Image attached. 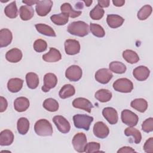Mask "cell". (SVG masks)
I'll return each instance as SVG.
<instances>
[{
  "label": "cell",
  "instance_id": "3957f363",
  "mask_svg": "<svg viewBox=\"0 0 153 153\" xmlns=\"http://www.w3.org/2000/svg\"><path fill=\"white\" fill-rule=\"evenodd\" d=\"M73 121L75 127L88 131L93 121V117L85 114H76L74 115Z\"/></svg>",
  "mask_w": 153,
  "mask_h": 153
},
{
  "label": "cell",
  "instance_id": "f546056e",
  "mask_svg": "<svg viewBox=\"0 0 153 153\" xmlns=\"http://www.w3.org/2000/svg\"><path fill=\"white\" fill-rule=\"evenodd\" d=\"M26 81L27 87L30 89L36 88L39 84V77L34 72H29L26 75Z\"/></svg>",
  "mask_w": 153,
  "mask_h": 153
},
{
  "label": "cell",
  "instance_id": "5bb4252c",
  "mask_svg": "<svg viewBox=\"0 0 153 153\" xmlns=\"http://www.w3.org/2000/svg\"><path fill=\"white\" fill-rule=\"evenodd\" d=\"M65 50L68 55H75L79 53L80 44L75 39H68L65 42Z\"/></svg>",
  "mask_w": 153,
  "mask_h": 153
},
{
  "label": "cell",
  "instance_id": "1f68e13d",
  "mask_svg": "<svg viewBox=\"0 0 153 153\" xmlns=\"http://www.w3.org/2000/svg\"><path fill=\"white\" fill-rule=\"evenodd\" d=\"M123 57L127 62L130 64L137 63L139 60L138 54L131 50H126L123 52Z\"/></svg>",
  "mask_w": 153,
  "mask_h": 153
},
{
  "label": "cell",
  "instance_id": "7dc6e473",
  "mask_svg": "<svg viewBox=\"0 0 153 153\" xmlns=\"http://www.w3.org/2000/svg\"><path fill=\"white\" fill-rule=\"evenodd\" d=\"M98 5L101 8H106L109 7L110 1L109 0H99L97 1Z\"/></svg>",
  "mask_w": 153,
  "mask_h": 153
},
{
  "label": "cell",
  "instance_id": "d4e9b609",
  "mask_svg": "<svg viewBox=\"0 0 153 153\" xmlns=\"http://www.w3.org/2000/svg\"><path fill=\"white\" fill-rule=\"evenodd\" d=\"M60 10L62 13L67 14L69 17L71 18L78 17L82 13L81 11H76L74 10L71 5L68 2H65L61 5Z\"/></svg>",
  "mask_w": 153,
  "mask_h": 153
},
{
  "label": "cell",
  "instance_id": "8d00e7d4",
  "mask_svg": "<svg viewBox=\"0 0 153 153\" xmlns=\"http://www.w3.org/2000/svg\"><path fill=\"white\" fill-rule=\"evenodd\" d=\"M43 107L50 112H56L59 109V103L53 98L46 99L43 102Z\"/></svg>",
  "mask_w": 153,
  "mask_h": 153
},
{
  "label": "cell",
  "instance_id": "9a60e30c",
  "mask_svg": "<svg viewBox=\"0 0 153 153\" xmlns=\"http://www.w3.org/2000/svg\"><path fill=\"white\" fill-rule=\"evenodd\" d=\"M102 115L110 124H115L118 120V115L115 109L112 107L105 108L102 111Z\"/></svg>",
  "mask_w": 153,
  "mask_h": 153
},
{
  "label": "cell",
  "instance_id": "6da1fadb",
  "mask_svg": "<svg viewBox=\"0 0 153 153\" xmlns=\"http://www.w3.org/2000/svg\"><path fill=\"white\" fill-rule=\"evenodd\" d=\"M88 25L83 21H76L71 23L67 28L68 32L71 35L84 37L89 33Z\"/></svg>",
  "mask_w": 153,
  "mask_h": 153
},
{
  "label": "cell",
  "instance_id": "74e56055",
  "mask_svg": "<svg viewBox=\"0 0 153 153\" xmlns=\"http://www.w3.org/2000/svg\"><path fill=\"white\" fill-rule=\"evenodd\" d=\"M152 11V7L149 5L143 6L137 12V17L140 20H144L148 18Z\"/></svg>",
  "mask_w": 153,
  "mask_h": 153
},
{
  "label": "cell",
  "instance_id": "cb8c5ba5",
  "mask_svg": "<svg viewBox=\"0 0 153 153\" xmlns=\"http://www.w3.org/2000/svg\"><path fill=\"white\" fill-rule=\"evenodd\" d=\"M19 14L22 20H29L33 17L34 10L31 6L22 5L20 7Z\"/></svg>",
  "mask_w": 153,
  "mask_h": 153
},
{
  "label": "cell",
  "instance_id": "ab89813d",
  "mask_svg": "<svg viewBox=\"0 0 153 153\" xmlns=\"http://www.w3.org/2000/svg\"><path fill=\"white\" fill-rule=\"evenodd\" d=\"M105 13L104 10L99 7L98 5H96L90 11V17L94 20H99L101 19Z\"/></svg>",
  "mask_w": 153,
  "mask_h": 153
},
{
  "label": "cell",
  "instance_id": "9c48e42d",
  "mask_svg": "<svg viewBox=\"0 0 153 153\" xmlns=\"http://www.w3.org/2000/svg\"><path fill=\"white\" fill-rule=\"evenodd\" d=\"M53 121L60 132L65 134L70 131V123L64 117L56 115L53 118Z\"/></svg>",
  "mask_w": 153,
  "mask_h": 153
},
{
  "label": "cell",
  "instance_id": "f6af8a7d",
  "mask_svg": "<svg viewBox=\"0 0 153 153\" xmlns=\"http://www.w3.org/2000/svg\"><path fill=\"white\" fill-rule=\"evenodd\" d=\"M8 106V103L5 98L2 96L0 97V112H4Z\"/></svg>",
  "mask_w": 153,
  "mask_h": 153
},
{
  "label": "cell",
  "instance_id": "7bdbcfd3",
  "mask_svg": "<svg viewBox=\"0 0 153 153\" xmlns=\"http://www.w3.org/2000/svg\"><path fill=\"white\" fill-rule=\"evenodd\" d=\"M142 130L146 133L153 131V118L152 117L146 119L142 124Z\"/></svg>",
  "mask_w": 153,
  "mask_h": 153
},
{
  "label": "cell",
  "instance_id": "7a4b0ae2",
  "mask_svg": "<svg viewBox=\"0 0 153 153\" xmlns=\"http://www.w3.org/2000/svg\"><path fill=\"white\" fill-rule=\"evenodd\" d=\"M34 130L36 134L41 136H51L53 132L51 123L45 119L38 120L35 124Z\"/></svg>",
  "mask_w": 153,
  "mask_h": 153
},
{
  "label": "cell",
  "instance_id": "b9f144b4",
  "mask_svg": "<svg viewBox=\"0 0 153 153\" xmlns=\"http://www.w3.org/2000/svg\"><path fill=\"white\" fill-rule=\"evenodd\" d=\"M100 148V145L99 143L95 142H91L87 143L85 147V152H99Z\"/></svg>",
  "mask_w": 153,
  "mask_h": 153
},
{
  "label": "cell",
  "instance_id": "e575fe53",
  "mask_svg": "<svg viewBox=\"0 0 153 153\" xmlns=\"http://www.w3.org/2000/svg\"><path fill=\"white\" fill-rule=\"evenodd\" d=\"M51 22L56 25L62 26L66 25L69 21V16L64 13L53 14L50 17Z\"/></svg>",
  "mask_w": 153,
  "mask_h": 153
},
{
  "label": "cell",
  "instance_id": "484cf974",
  "mask_svg": "<svg viewBox=\"0 0 153 153\" xmlns=\"http://www.w3.org/2000/svg\"><path fill=\"white\" fill-rule=\"evenodd\" d=\"M35 27L36 30L40 33L41 34L48 36H53L55 37L56 36V34L53 30V29L45 24L42 23H38L35 25Z\"/></svg>",
  "mask_w": 153,
  "mask_h": 153
},
{
  "label": "cell",
  "instance_id": "ba28073f",
  "mask_svg": "<svg viewBox=\"0 0 153 153\" xmlns=\"http://www.w3.org/2000/svg\"><path fill=\"white\" fill-rule=\"evenodd\" d=\"M82 75L81 68L77 65H72L69 66L65 72V76L70 81H78Z\"/></svg>",
  "mask_w": 153,
  "mask_h": 153
},
{
  "label": "cell",
  "instance_id": "836d02e7",
  "mask_svg": "<svg viewBox=\"0 0 153 153\" xmlns=\"http://www.w3.org/2000/svg\"><path fill=\"white\" fill-rule=\"evenodd\" d=\"M4 13L6 16L10 19H14L18 16V10L16 5V2L13 1L7 5L4 9Z\"/></svg>",
  "mask_w": 153,
  "mask_h": 153
},
{
  "label": "cell",
  "instance_id": "ac0fdd59",
  "mask_svg": "<svg viewBox=\"0 0 153 153\" xmlns=\"http://www.w3.org/2000/svg\"><path fill=\"white\" fill-rule=\"evenodd\" d=\"M13 39L12 32L8 29H2L0 30V47H5L10 45Z\"/></svg>",
  "mask_w": 153,
  "mask_h": 153
},
{
  "label": "cell",
  "instance_id": "277c9868",
  "mask_svg": "<svg viewBox=\"0 0 153 153\" xmlns=\"http://www.w3.org/2000/svg\"><path fill=\"white\" fill-rule=\"evenodd\" d=\"M113 88L121 93H130L133 89V84L127 78H119L113 83Z\"/></svg>",
  "mask_w": 153,
  "mask_h": 153
},
{
  "label": "cell",
  "instance_id": "f907efd6",
  "mask_svg": "<svg viewBox=\"0 0 153 153\" xmlns=\"http://www.w3.org/2000/svg\"><path fill=\"white\" fill-rule=\"evenodd\" d=\"M82 2L85 3L86 7H90L91 5V4H92L93 1L92 0H91V1H83Z\"/></svg>",
  "mask_w": 153,
  "mask_h": 153
},
{
  "label": "cell",
  "instance_id": "d590c367",
  "mask_svg": "<svg viewBox=\"0 0 153 153\" xmlns=\"http://www.w3.org/2000/svg\"><path fill=\"white\" fill-rule=\"evenodd\" d=\"M109 68L111 72L118 74H124L127 69L126 65L122 62L118 61H114L111 62L109 65Z\"/></svg>",
  "mask_w": 153,
  "mask_h": 153
},
{
  "label": "cell",
  "instance_id": "681fc988",
  "mask_svg": "<svg viewBox=\"0 0 153 153\" xmlns=\"http://www.w3.org/2000/svg\"><path fill=\"white\" fill-rule=\"evenodd\" d=\"M38 1L36 0H29V1H22V2L26 4L28 6H32L34 4H36Z\"/></svg>",
  "mask_w": 153,
  "mask_h": 153
},
{
  "label": "cell",
  "instance_id": "30bf717a",
  "mask_svg": "<svg viewBox=\"0 0 153 153\" xmlns=\"http://www.w3.org/2000/svg\"><path fill=\"white\" fill-rule=\"evenodd\" d=\"M113 74L112 72L106 68L100 69L96 71L95 74L96 80L102 84H106L108 83L112 79Z\"/></svg>",
  "mask_w": 153,
  "mask_h": 153
},
{
  "label": "cell",
  "instance_id": "7402d4cb",
  "mask_svg": "<svg viewBox=\"0 0 153 153\" xmlns=\"http://www.w3.org/2000/svg\"><path fill=\"white\" fill-rule=\"evenodd\" d=\"M13 133L8 129L2 130L0 133V145L1 146L10 145L14 140Z\"/></svg>",
  "mask_w": 153,
  "mask_h": 153
},
{
  "label": "cell",
  "instance_id": "d6986e66",
  "mask_svg": "<svg viewBox=\"0 0 153 153\" xmlns=\"http://www.w3.org/2000/svg\"><path fill=\"white\" fill-rule=\"evenodd\" d=\"M22 51L17 48H12L8 50L5 54L6 59L11 63H17L22 59Z\"/></svg>",
  "mask_w": 153,
  "mask_h": 153
},
{
  "label": "cell",
  "instance_id": "44dd1931",
  "mask_svg": "<svg viewBox=\"0 0 153 153\" xmlns=\"http://www.w3.org/2000/svg\"><path fill=\"white\" fill-rule=\"evenodd\" d=\"M124 19L117 14H108L106 17L108 25L111 28H117L120 27L124 23Z\"/></svg>",
  "mask_w": 153,
  "mask_h": 153
},
{
  "label": "cell",
  "instance_id": "bcb514c9",
  "mask_svg": "<svg viewBox=\"0 0 153 153\" xmlns=\"http://www.w3.org/2000/svg\"><path fill=\"white\" fill-rule=\"evenodd\" d=\"M117 152L118 153H120V152H123V153L127 152V153H130V152H136V151L131 147H130V146H123V147L121 148L120 149H118Z\"/></svg>",
  "mask_w": 153,
  "mask_h": 153
},
{
  "label": "cell",
  "instance_id": "e0dca14e",
  "mask_svg": "<svg viewBox=\"0 0 153 153\" xmlns=\"http://www.w3.org/2000/svg\"><path fill=\"white\" fill-rule=\"evenodd\" d=\"M61 59L60 52L53 47H50L49 51L42 56V59L47 62H56L59 61Z\"/></svg>",
  "mask_w": 153,
  "mask_h": 153
},
{
  "label": "cell",
  "instance_id": "c3c4849f",
  "mask_svg": "<svg viewBox=\"0 0 153 153\" xmlns=\"http://www.w3.org/2000/svg\"><path fill=\"white\" fill-rule=\"evenodd\" d=\"M113 4L116 7H122L125 4L124 0H113Z\"/></svg>",
  "mask_w": 153,
  "mask_h": 153
},
{
  "label": "cell",
  "instance_id": "8992f818",
  "mask_svg": "<svg viewBox=\"0 0 153 153\" xmlns=\"http://www.w3.org/2000/svg\"><path fill=\"white\" fill-rule=\"evenodd\" d=\"M122 122L128 127L136 126L139 121L138 116L128 109H124L121 112Z\"/></svg>",
  "mask_w": 153,
  "mask_h": 153
},
{
  "label": "cell",
  "instance_id": "5b68a950",
  "mask_svg": "<svg viewBox=\"0 0 153 153\" xmlns=\"http://www.w3.org/2000/svg\"><path fill=\"white\" fill-rule=\"evenodd\" d=\"M74 149L78 152H85V147L87 144V137L83 133H78L73 137L72 141Z\"/></svg>",
  "mask_w": 153,
  "mask_h": 153
},
{
  "label": "cell",
  "instance_id": "4316f807",
  "mask_svg": "<svg viewBox=\"0 0 153 153\" xmlns=\"http://www.w3.org/2000/svg\"><path fill=\"white\" fill-rule=\"evenodd\" d=\"M130 105L133 109L142 113L144 112L148 108V103L146 100L142 98L134 99L131 102Z\"/></svg>",
  "mask_w": 153,
  "mask_h": 153
},
{
  "label": "cell",
  "instance_id": "f1b7e54d",
  "mask_svg": "<svg viewBox=\"0 0 153 153\" xmlns=\"http://www.w3.org/2000/svg\"><path fill=\"white\" fill-rule=\"evenodd\" d=\"M112 93L107 89H100L94 94L95 98L100 102H107L112 98Z\"/></svg>",
  "mask_w": 153,
  "mask_h": 153
},
{
  "label": "cell",
  "instance_id": "8fae6325",
  "mask_svg": "<svg viewBox=\"0 0 153 153\" xmlns=\"http://www.w3.org/2000/svg\"><path fill=\"white\" fill-rule=\"evenodd\" d=\"M93 133L98 138L105 139L108 136L109 129L103 122L97 121L93 126Z\"/></svg>",
  "mask_w": 153,
  "mask_h": 153
},
{
  "label": "cell",
  "instance_id": "7c38bea8",
  "mask_svg": "<svg viewBox=\"0 0 153 153\" xmlns=\"http://www.w3.org/2000/svg\"><path fill=\"white\" fill-rule=\"evenodd\" d=\"M57 84V78L53 73H47L44 76V85L41 90L44 92H48L51 88L55 87Z\"/></svg>",
  "mask_w": 153,
  "mask_h": 153
},
{
  "label": "cell",
  "instance_id": "60d3db41",
  "mask_svg": "<svg viewBox=\"0 0 153 153\" xmlns=\"http://www.w3.org/2000/svg\"><path fill=\"white\" fill-rule=\"evenodd\" d=\"M47 48V43L42 39H36L33 43V49L35 51L41 53L46 50Z\"/></svg>",
  "mask_w": 153,
  "mask_h": 153
},
{
  "label": "cell",
  "instance_id": "d6a6232c",
  "mask_svg": "<svg viewBox=\"0 0 153 153\" xmlns=\"http://www.w3.org/2000/svg\"><path fill=\"white\" fill-rule=\"evenodd\" d=\"M124 134L127 136H131L134 138V142L136 144H138L142 140V134L139 130L133 127H128L124 130Z\"/></svg>",
  "mask_w": 153,
  "mask_h": 153
},
{
  "label": "cell",
  "instance_id": "4fadbf2b",
  "mask_svg": "<svg viewBox=\"0 0 153 153\" xmlns=\"http://www.w3.org/2000/svg\"><path fill=\"white\" fill-rule=\"evenodd\" d=\"M72 105L74 108L81 109L90 113L92 108H93V104L86 98L78 97L75 99L72 102Z\"/></svg>",
  "mask_w": 153,
  "mask_h": 153
},
{
  "label": "cell",
  "instance_id": "f35d334b",
  "mask_svg": "<svg viewBox=\"0 0 153 153\" xmlns=\"http://www.w3.org/2000/svg\"><path fill=\"white\" fill-rule=\"evenodd\" d=\"M90 30L93 35L98 38H102L105 35L104 29L100 25L96 23H90Z\"/></svg>",
  "mask_w": 153,
  "mask_h": 153
},
{
  "label": "cell",
  "instance_id": "2e32d148",
  "mask_svg": "<svg viewBox=\"0 0 153 153\" xmlns=\"http://www.w3.org/2000/svg\"><path fill=\"white\" fill-rule=\"evenodd\" d=\"M149 69L145 66H137L133 71V75L134 77L139 81H143L146 80L149 76Z\"/></svg>",
  "mask_w": 153,
  "mask_h": 153
},
{
  "label": "cell",
  "instance_id": "ffe728a7",
  "mask_svg": "<svg viewBox=\"0 0 153 153\" xmlns=\"http://www.w3.org/2000/svg\"><path fill=\"white\" fill-rule=\"evenodd\" d=\"M30 105L29 100L25 97H19L14 102V108L17 112H22L26 111Z\"/></svg>",
  "mask_w": 153,
  "mask_h": 153
},
{
  "label": "cell",
  "instance_id": "603a6c76",
  "mask_svg": "<svg viewBox=\"0 0 153 153\" xmlns=\"http://www.w3.org/2000/svg\"><path fill=\"white\" fill-rule=\"evenodd\" d=\"M23 84V79L18 78H11L8 81L7 88L10 92L17 93L22 88Z\"/></svg>",
  "mask_w": 153,
  "mask_h": 153
},
{
  "label": "cell",
  "instance_id": "816d5d0a",
  "mask_svg": "<svg viewBox=\"0 0 153 153\" xmlns=\"http://www.w3.org/2000/svg\"><path fill=\"white\" fill-rule=\"evenodd\" d=\"M76 8H83V5H82V2H78L76 4Z\"/></svg>",
  "mask_w": 153,
  "mask_h": 153
},
{
  "label": "cell",
  "instance_id": "83f0119b",
  "mask_svg": "<svg viewBox=\"0 0 153 153\" xmlns=\"http://www.w3.org/2000/svg\"><path fill=\"white\" fill-rule=\"evenodd\" d=\"M75 93V89L71 84L64 85L59 91V96L61 99H65L74 96Z\"/></svg>",
  "mask_w": 153,
  "mask_h": 153
},
{
  "label": "cell",
  "instance_id": "52a82bcc",
  "mask_svg": "<svg viewBox=\"0 0 153 153\" xmlns=\"http://www.w3.org/2000/svg\"><path fill=\"white\" fill-rule=\"evenodd\" d=\"M53 2L51 0L38 1L35 6V10L37 14L43 17L47 16L51 11Z\"/></svg>",
  "mask_w": 153,
  "mask_h": 153
},
{
  "label": "cell",
  "instance_id": "ee69618b",
  "mask_svg": "<svg viewBox=\"0 0 153 153\" xmlns=\"http://www.w3.org/2000/svg\"><path fill=\"white\" fill-rule=\"evenodd\" d=\"M143 150L147 153L153 152V137H150L144 143Z\"/></svg>",
  "mask_w": 153,
  "mask_h": 153
},
{
  "label": "cell",
  "instance_id": "4dcf8cb0",
  "mask_svg": "<svg viewBox=\"0 0 153 153\" xmlns=\"http://www.w3.org/2000/svg\"><path fill=\"white\" fill-rule=\"evenodd\" d=\"M29 121L26 118H20L17 123V128L19 134H26L29 129Z\"/></svg>",
  "mask_w": 153,
  "mask_h": 153
}]
</instances>
